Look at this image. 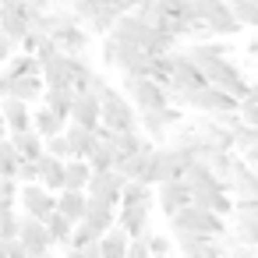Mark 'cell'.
<instances>
[{
    "mask_svg": "<svg viewBox=\"0 0 258 258\" xmlns=\"http://www.w3.org/2000/svg\"><path fill=\"white\" fill-rule=\"evenodd\" d=\"M46 149H50L53 156H60V159H71V156H75V149H71V138H68V131H60V135H50V138H46Z\"/></svg>",
    "mask_w": 258,
    "mask_h": 258,
    "instance_id": "f1b7e54d",
    "label": "cell"
},
{
    "mask_svg": "<svg viewBox=\"0 0 258 258\" xmlns=\"http://www.w3.org/2000/svg\"><path fill=\"white\" fill-rule=\"evenodd\" d=\"M39 170H43V184L53 187V191H64L68 187V159L53 156L50 149L39 156Z\"/></svg>",
    "mask_w": 258,
    "mask_h": 258,
    "instance_id": "5bb4252c",
    "label": "cell"
},
{
    "mask_svg": "<svg viewBox=\"0 0 258 258\" xmlns=\"http://www.w3.org/2000/svg\"><path fill=\"white\" fill-rule=\"evenodd\" d=\"M149 233H152V230H149ZM149 233H138V237H131V251H127V258H149V254H152Z\"/></svg>",
    "mask_w": 258,
    "mask_h": 258,
    "instance_id": "4dcf8cb0",
    "label": "cell"
},
{
    "mask_svg": "<svg viewBox=\"0 0 258 258\" xmlns=\"http://www.w3.org/2000/svg\"><path fill=\"white\" fill-rule=\"evenodd\" d=\"M57 209H60L64 216H71L75 223H82L85 212H89V191H75V187L57 191Z\"/></svg>",
    "mask_w": 258,
    "mask_h": 258,
    "instance_id": "2e32d148",
    "label": "cell"
},
{
    "mask_svg": "<svg viewBox=\"0 0 258 258\" xmlns=\"http://www.w3.org/2000/svg\"><path fill=\"white\" fill-rule=\"evenodd\" d=\"M68 138H71V149H75V156L89 159V156L96 152V145H99V127H89V124H78V120H71V124H68Z\"/></svg>",
    "mask_w": 258,
    "mask_h": 258,
    "instance_id": "4fadbf2b",
    "label": "cell"
},
{
    "mask_svg": "<svg viewBox=\"0 0 258 258\" xmlns=\"http://www.w3.org/2000/svg\"><path fill=\"white\" fill-rule=\"evenodd\" d=\"M230 8L244 29H258V0H230Z\"/></svg>",
    "mask_w": 258,
    "mask_h": 258,
    "instance_id": "83f0119b",
    "label": "cell"
},
{
    "mask_svg": "<svg viewBox=\"0 0 258 258\" xmlns=\"http://www.w3.org/2000/svg\"><path fill=\"white\" fill-rule=\"evenodd\" d=\"M0 110H4L11 131H29V127H32V110H36V106H32L29 99H22V96H8V99H0Z\"/></svg>",
    "mask_w": 258,
    "mask_h": 258,
    "instance_id": "8fae6325",
    "label": "cell"
},
{
    "mask_svg": "<svg viewBox=\"0 0 258 258\" xmlns=\"http://www.w3.org/2000/svg\"><path fill=\"white\" fill-rule=\"evenodd\" d=\"M142 131L145 135H152L156 142H170V120H166V113L163 110H145L142 113Z\"/></svg>",
    "mask_w": 258,
    "mask_h": 258,
    "instance_id": "603a6c76",
    "label": "cell"
},
{
    "mask_svg": "<svg viewBox=\"0 0 258 258\" xmlns=\"http://www.w3.org/2000/svg\"><path fill=\"white\" fill-rule=\"evenodd\" d=\"M166 226L173 237H184V233H198V237H226L230 233V216L223 212H212V209H202V205H184L177 209L173 216H166Z\"/></svg>",
    "mask_w": 258,
    "mask_h": 258,
    "instance_id": "6da1fadb",
    "label": "cell"
},
{
    "mask_svg": "<svg viewBox=\"0 0 258 258\" xmlns=\"http://www.w3.org/2000/svg\"><path fill=\"white\" fill-rule=\"evenodd\" d=\"M71 120H78V124H89V127H99V124H103V99H99L92 89H82V92L75 96Z\"/></svg>",
    "mask_w": 258,
    "mask_h": 258,
    "instance_id": "9c48e42d",
    "label": "cell"
},
{
    "mask_svg": "<svg viewBox=\"0 0 258 258\" xmlns=\"http://www.w3.org/2000/svg\"><path fill=\"white\" fill-rule=\"evenodd\" d=\"M68 124H71V117H64V113H57L53 106H46V103H36V110H32V127L39 131V135H60V131H68Z\"/></svg>",
    "mask_w": 258,
    "mask_h": 258,
    "instance_id": "7c38bea8",
    "label": "cell"
},
{
    "mask_svg": "<svg viewBox=\"0 0 258 258\" xmlns=\"http://www.w3.org/2000/svg\"><path fill=\"white\" fill-rule=\"evenodd\" d=\"M46 226H50V233H53L57 247H68V244H71V233H75V226H78V223H75L71 216H64V212L57 209V212H53V216L46 219Z\"/></svg>",
    "mask_w": 258,
    "mask_h": 258,
    "instance_id": "d4e9b609",
    "label": "cell"
},
{
    "mask_svg": "<svg viewBox=\"0 0 258 258\" xmlns=\"http://www.w3.org/2000/svg\"><path fill=\"white\" fill-rule=\"evenodd\" d=\"M75 258H103V240H92V244H85Z\"/></svg>",
    "mask_w": 258,
    "mask_h": 258,
    "instance_id": "836d02e7",
    "label": "cell"
},
{
    "mask_svg": "<svg viewBox=\"0 0 258 258\" xmlns=\"http://www.w3.org/2000/svg\"><path fill=\"white\" fill-rule=\"evenodd\" d=\"M15 96L29 99L32 106L43 103V96H46V78H43V75H22V78H15Z\"/></svg>",
    "mask_w": 258,
    "mask_h": 258,
    "instance_id": "7402d4cb",
    "label": "cell"
},
{
    "mask_svg": "<svg viewBox=\"0 0 258 258\" xmlns=\"http://www.w3.org/2000/svg\"><path fill=\"white\" fill-rule=\"evenodd\" d=\"M11 135V127H8V117H4V110H0V138H8Z\"/></svg>",
    "mask_w": 258,
    "mask_h": 258,
    "instance_id": "e575fe53",
    "label": "cell"
},
{
    "mask_svg": "<svg viewBox=\"0 0 258 258\" xmlns=\"http://www.w3.org/2000/svg\"><path fill=\"white\" fill-rule=\"evenodd\" d=\"M149 244H152V254H170V247H173V240L166 237V233H149Z\"/></svg>",
    "mask_w": 258,
    "mask_h": 258,
    "instance_id": "d6a6232c",
    "label": "cell"
},
{
    "mask_svg": "<svg viewBox=\"0 0 258 258\" xmlns=\"http://www.w3.org/2000/svg\"><path fill=\"white\" fill-rule=\"evenodd\" d=\"M75 96H78V89H75V85H46V96H43V103H46V106H53L57 113L71 117Z\"/></svg>",
    "mask_w": 258,
    "mask_h": 258,
    "instance_id": "44dd1931",
    "label": "cell"
},
{
    "mask_svg": "<svg viewBox=\"0 0 258 258\" xmlns=\"http://www.w3.org/2000/svg\"><path fill=\"white\" fill-rule=\"evenodd\" d=\"M127 180H131V177H124L117 166H113V170H96L85 191H89L92 198H103V202L120 205V195H124V184H127Z\"/></svg>",
    "mask_w": 258,
    "mask_h": 258,
    "instance_id": "52a82bcc",
    "label": "cell"
},
{
    "mask_svg": "<svg viewBox=\"0 0 258 258\" xmlns=\"http://www.w3.org/2000/svg\"><path fill=\"white\" fill-rule=\"evenodd\" d=\"M11 142L18 145L22 159H39V156L46 152V135H39L36 127H29V131H11Z\"/></svg>",
    "mask_w": 258,
    "mask_h": 258,
    "instance_id": "ac0fdd59",
    "label": "cell"
},
{
    "mask_svg": "<svg viewBox=\"0 0 258 258\" xmlns=\"http://www.w3.org/2000/svg\"><path fill=\"white\" fill-rule=\"evenodd\" d=\"M18 180H22V184H29V180H43L39 159H22V166H18Z\"/></svg>",
    "mask_w": 258,
    "mask_h": 258,
    "instance_id": "f546056e",
    "label": "cell"
},
{
    "mask_svg": "<svg viewBox=\"0 0 258 258\" xmlns=\"http://www.w3.org/2000/svg\"><path fill=\"white\" fill-rule=\"evenodd\" d=\"M120 89L131 96V103L145 113V110H163L170 106V89L163 82H156L152 75H124Z\"/></svg>",
    "mask_w": 258,
    "mask_h": 258,
    "instance_id": "7a4b0ae2",
    "label": "cell"
},
{
    "mask_svg": "<svg viewBox=\"0 0 258 258\" xmlns=\"http://www.w3.org/2000/svg\"><path fill=\"white\" fill-rule=\"evenodd\" d=\"M230 195L233 198H258V170L244 156H237V166L230 173Z\"/></svg>",
    "mask_w": 258,
    "mask_h": 258,
    "instance_id": "30bf717a",
    "label": "cell"
},
{
    "mask_svg": "<svg viewBox=\"0 0 258 258\" xmlns=\"http://www.w3.org/2000/svg\"><path fill=\"white\" fill-rule=\"evenodd\" d=\"M103 124L113 131H135V127H142V110L131 103V96L124 89H113L103 99Z\"/></svg>",
    "mask_w": 258,
    "mask_h": 258,
    "instance_id": "3957f363",
    "label": "cell"
},
{
    "mask_svg": "<svg viewBox=\"0 0 258 258\" xmlns=\"http://www.w3.org/2000/svg\"><path fill=\"white\" fill-rule=\"evenodd\" d=\"M18 50H22V46H18V39H11L4 29H0V68H4V64L18 53Z\"/></svg>",
    "mask_w": 258,
    "mask_h": 258,
    "instance_id": "1f68e13d",
    "label": "cell"
},
{
    "mask_svg": "<svg viewBox=\"0 0 258 258\" xmlns=\"http://www.w3.org/2000/svg\"><path fill=\"white\" fill-rule=\"evenodd\" d=\"M18 205H22L25 212L39 216V219H50V216L57 212V191H53V187H46L43 180H29V184H22Z\"/></svg>",
    "mask_w": 258,
    "mask_h": 258,
    "instance_id": "277c9868",
    "label": "cell"
},
{
    "mask_svg": "<svg viewBox=\"0 0 258 258\" xmlns=\"http://www.w3.org/2000/svg\"><path fill=\"white\" fill-rule=\"evenodd\" d=\"M237 152H240L247 163H254V159H258V124L244 120V124L237 127Z\"/></svg>",
    "mask_w": 258,
    "mask_h": 258,
    "instance_id": "cb8c5ba5",
    "label": "cell"
},
{
    "mask_svg": "<svg viewBox=\"0 0 258 258\" xmlns=\"http://www.w3.org/2000/svg\"><path fill=\"white\" fill-rule=\"evenodd\" d=\"M149 216H152V205H120L117 223H120L131 237H138V233H149V230H152V226H149Z\"/></svg>",
    "mask_w": 258,
    "mask_h": 258,
    "instance_id": "9a60e30c",
    "label": "cell"
},
{
    "mask_svg": "<svg viewBox=\"0 0 258 258\" xmlns=\"http://www.w3.org/2000/svg\"><path fill=\"white\" fill-rule=\"evenodd\" d=\"M191 198H195V191H191V184L184 177H170V180L156 184V205H159L163 216H173L177 209L191 205Z\"/></svg>",
    "mask_w": 258,
    "mask_h": 258,
    "instance_id": "8992f818",
    "label": "cell"
},
{
    "mask_svg": "<svg viewBox=\"0 0 258 258\" xmlns=\"http://www.w3.org/2000/svg\"><path fill=\"white\" fill-rule=\"evenodd\" d=\"M53 39H57V43L68 50V53H89V46H92L99 36H96V32H92L85 22H71V25H64V29H60Z\"/></svg>",
    "mask_w": 258,
    "mask_h": 258,
    "instance_id": "ba28073f",
    "label": "cell"
},
{
    "mask_svg": "<svg viewBox=\"0 0 258 258\" xmlns=\"http://www.w3.org/2000/svg\"><path fill=\"white\" fill-rule=\"evenodd\" d=\"M18 166H22V152H18V145L11 142V135H8V138H0V177H4V173L18 177Z\"/></svg>",
    "mask_w": 258,
    "mask_h": 258,
    "instance_id": "4316f807",
    "label": "cell"
},
{
    "mask_svg": "<svg viewBox=\"0 0 258 258\" xmlns=\"http://www.w3.org/2000/svg\"><path fill=\"white\" fill-rule=\"evenodd\" d=\"M117 216H120V205H113V202H103V198H92V195H89V212H85V219H89L92 226H99V230L106 233L110 226H117Z\"/></svg>",
    "mask_w": 258,
    "mask_h": 258,
    "instance_id": "e0dca14e",
    "label": "cell"
},
{
    "mask_svg": "<svg viewBox=\"0 0 258 258\" xmlns=\"http://www.w3.org/2000/svg\"><path fill=\"white\" fill-rule=\"evenodd\" d=\"M99 237H103V230H99V226H92L89 219H82V223L75 226V233H71V244H68L64 251H68V254L75 258V254H78V251H82L85 244H92V240H99Z\"/></svg>",
    "mask_w": 258,
    "mask_h": 258,
    "instance_id": "484cf974",
    "label": "cell"
},
{
    "mask_svg": "<svg viewBox=\"0 0 258 258\" xmlns=\"http://www.w3.org/2000/svg\"><path fill=\"white\" fill-rule=\"evenodd\" d=\"M156 202V184L142 180V177H131L124 184V195H120V205H152Z\"/></svg>",
    "mask_w": 258,
    "mask_h": 258,
    "instance_id": "d6986e66",
    "label": "cell"
},
{
    "mask_svg": "<svg viewBox=\"0 0 258 258\" xmlns=\"http://www.w3.org/2000/svg\"><path fill=\"white\" fill-rule=\"evenodd\" d=\"M22 240H25V251L29 254H50L53 247H57V240H53V233H50V226H46V219H39V216H32V212H25L22 209V233H18Z\"/></svg>",
    "mask_w": 258,
    "mask_h": 258,
    "instance_id": "5b68a950",
    "label": "cell"
},
{
    "mask_svg": "<svg viewBox=\"0 0 258 258\" xmlns=\"http://www.w3.org/2000/svg\"><path fill=\"white\" fill-rule=\"evenodd\" d=\"M99 240H103V258H124V254L131 251V233H127L120 223L110 226Z\"/></svg>",
    "mask_w": 258,
    "mask_h": 258,
    "instance_id": "ffe728a7",
    "label": "cell"
}]
</instances>
